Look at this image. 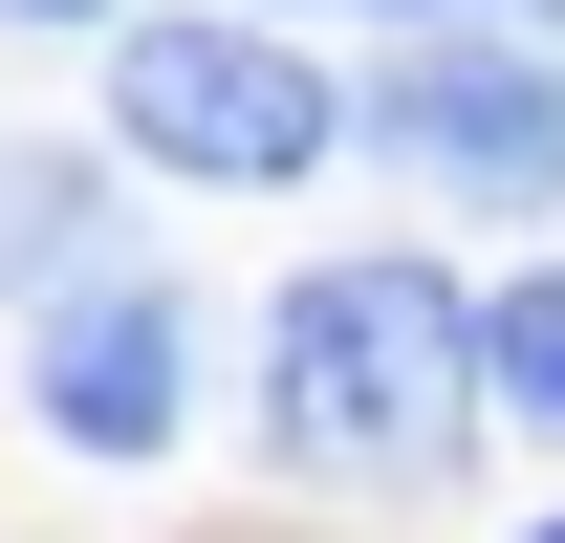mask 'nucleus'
<instances>
[{
    "label": "nucleus",
    "mask_w": 565,
    "mask_h": 543,
    "mask_svg": "<svg viewBox=\"0 0 565 543\" xmlns=\"http://www.w3.org/2000/svg\"><path fill=\"white\" fill-rule=\"evenodd\" d=\"M370 22H457V0H370ZM479 22H565V0H479Z\"/></svg>",
    "instance_id": "0eeeda50"
},
{
    "label": "nucleus",
    "mask_w": 565,
    "mask_h": 543,
    "mask_svg": "<svg viewBox=\"0 0 565 543\" xmlns=\"http://www.w3.org/2000/svg\"><path fill=\"white\" fill-rule=\"evenodd\" d=\"M0 22H109V0H0Z\"/></svg>",
    "instance_id": "6e6552de"
},
{
    "label": "nucleus",
    "mask_w": 565,
    "mask_h": 543,
    "mask_svg": "<svg viewBox=\"0 0 565 543\" xmlns=\"http://www.w3.org/2000/svg\"><path fill=\"white\" fill-rule=\"evenodd\" d=\"M500 392V305H457L435 262H327V283H282V457L305 478H392L414 500L435 457H457V413Z\"/></svg>",
    "instance_id": "f257e3e1"
},
{
    "label": "nucleus",
    "mask_w": 565,
    "mask_h": 543,
    "mask_svg": "<svg viewBox=\"0 0 565 543\" xmlns=\"http://www.w3.org/2000/svg\"><path fill=\"white\" fill-rule=\"evenodd\" d=\"M109 131L152 174H196V196H305L327 131H349V87L305 44H262V22H131L109 44Z\"/></svg>",
    "instance_id": "f03ea898"
},
{
    "label": "nucleus",
    "mask_w": 565,
    "mask_h": 543,
    "mask_svg": "<svg viewBox=\"0 0 565 543\" xmlns=\"http://www.w3.org/2000/svg\"><path fill=\"white\" fill-rule=\"evenodd\" d=\"M44 435H66V457H174V435H196V305L152 262H109V283L44 305Z\"/></svg>",
    "instance_id": "20e7f679"
},
{
    "label": "nucleus",
    "mask_w": 565,
    "mask_h": 543,
    "mask_svg": "<svg viewBox=\"0 0 565 543\" xmlns=\"http://www.w3.org/2000/svg\"><path fill=\"white\" fill-rule=\"evenodd\" d=\"M522 543H565V522H522Z\"/></svg>",
    "instance_id": "1a4fd4ad"
},
{
    "label": "nucleus",
    "mask_w": 565,
    "mask_h": 543,
    "mask_svg": "<svg viewBox=\"0 0 565 543\" xmlns=\"http://www.w3.org/2000/svg\"><path fill=\"white\" fill-rule=\"evenodd\" d=\"M500 392L565 435V262H544V283H500Z\"/></svg>",
    "instance_id": "423d86ee"
},
{
    "label": "nucleus",
    "mask_w": 565,
    "mask_h": 543,
    "mask_svg": "<svg viewBox=\"0 0 565 543\" xmlns=\"http://www.w3.org/2000/svg\"><path fill=\"white\" fill-rule=\"evenodd\" d=\"M0 262H22V305L109 283V174H87V152H22V217H0Z\"/></svg>",
    "instance_id": "39448f33"
},
{
    "label": "nucleus",
    "mask_w": 565,
    "mask_h": 543,
    "mask_svg": "<svg viewBox=\"0 0 565 543\" xmlns=\"http://www.w3.org/2000/svg\"><path fill=\"white\" fill-rule=\"evenodd\" d=\"M349 131L414 152L435 196H479V217H544L565 196V66H522V44H414V66H370Z\"/></svg>",
    "instance_id": "7ed1b4c3"
}]
</instances>
